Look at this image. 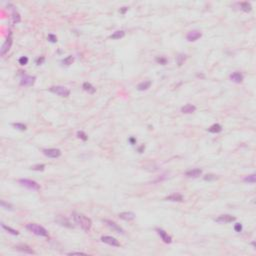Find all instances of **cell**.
Wrapping results in <instances>:
<instances>
[{
    "instance_id": "cell-3",
    "label": "cell",
    "mask_w": 256,
    "mask_h": 256,
    "mask_svg": "<svg viewBox=\"0 0 256 256\" xmlns=\"http://www.w3.org/2000/svg\"><path fill=\"white\" fill-rule=\"evenodd\" d=\"M49 91L54 94H57V95L61 97H68L70 95V90L68 88L64 87V86H60V85L51 86L49 88Z\"/></svg>"
},
{
    "instance_id": "cell-22",
    "label": "cell",
    "mask_w": 256,
    "mask_h": 256,
    "mask_svg": "<svg viewBox=\"0 0 256 256\" xmlns=\"http://www.w3.org/2000/svg\"><path fill=\"white\" fill-rule=\"evenodd\" d=\"M125 36V32L123 30H117L114 33L110 35V38L111 39H121Z\"/></svg>"
},
{
    "instance_id": "cell-35",
    "label": "cell",
    "mask_w": 256,
    "mask_h": 256,
    "mask_svg": "<svg viewBox=\"0 0 256 256\" xmlns=\"http://www.w3.org/2000/svg\"><path fill=\"white\" fill-rule=\"evenodd\" d=\"M48 40L52 43H56L57 42V37H56V35L54 34H49L48 35Z\"/></svg>"
},
{
    "instance_id": "cell-27",
    "label": "cell",
    "mask_w": 256,
    "mask_h": 256,
    "mask_svg": "<svg viewBox=\"0 0 256 256\" xmlns=\"http://www.w3.org/2000/svg\"><path fill=\"white\" fill-rule=\"evenodd\" d=\"M243 181L246 182V183H251V184H254L255 181H256V175L255 174L248 175V176L244 177Z\"/></svg>"
},
{
    "instance_id": "cell-40",
    "label": "cell",
    "mask_w": 256,
    "mask_h": 256,
    "mask_svg": "<svg viewBox=\"0 0 256 256\" xmlns=\"http://www.w3.org/2000/svg\"><path fill=\"white\" fill-rule=\"evenodd\" d=\"M130 141H131L132 144H134V142H135V139H134V138H130Z\"/></svg>"
},
{
    "instance_id": "cell-19",
    "label": "cell",
    "mask_w": 256,
    "mask_h": 256,
    "mask_svg": "<svg viewBox=\"0 0 256 256\" xmlns=\"http://www.w3.org/2000/svg\"><path fill=\"white\" fill-rule=\"evenodd\" d=\"M105 222L107 223V225H108L109 227H111L112 229H114V230L117 231V232H119V233H124V230H123V229L121 228L120 226H118L115 222L111 221V220H105Z\"/></svg>"
},
{
    "instance_id": "cell-29",
    "label": "cell",
    "mask_w": 256,
    "mask_h": 256,
    "mask_svg": "<svg viewBox=\"0 0 256 256\" xmlns=\"http://www.w3.org/2000/svg\"><path fill=\"white\" fill-rule=\"evenodd\" d=\"M44 168H45L44 164H37V165H34L31 167L32 170H35V171H43Z\"/></svg>"
},
{
    "instance_id": "cell-9",
    "label": "cell",
    "mask_w": 256,
    "mask_h": 256,
    "mask_svg": "<svg viewBox=\"0 0 256 256\" xmlns=\"http://www.w3.org/2000/svg\"><path fill=\"white\" fill-rule=\"evenodd\" d=\"M236 218L232 216V215H229V214H224V215H220L219 217H217L215 219L216 222H220V223H231L233 221H235Z\"/></svg>"
},
{
    "instance_id": "cell-30",
    "label": "cell",
    "mask_w": 256,
    "mask_h": 256,
    "mask_svg": "<svg viewBox=\"0 0 256 256\" xmlns=\"http://www.w3.org/2000/svg\"><path fill=\"white\" fill-rule=\"evenodd\" d=\"M185 59H186V56L183 55V54H180V55L177 56L176 60H177V63H178V65H179V66H181V65H182L183 62H184V61H185Z\"/></svg>"
},
{
    "instance_id": "cell-4",
    "label": "cell",
    "mask_w": 256,
    "mask_h": 256,
    "mask_svg": "<svg viewBox=\"0 0 256 256\" xmlns=\"http://www.w3.org/2000/svg\"><path fill=\"white\" fill-rule=\"evenodd\" d=\"M18 182H19V184L21 185V186L26 187L30 190H39L40 189V185L36 181H33V180L22 178V179L18 180Z\"/></svg>"
},
{
    "instance_id": "cell-14",
    "label": "cell",
    "mask_w": 256,
    "mask_h": 256,
    "mask_svg": "<svg viewBox=\"0 0 256 256\" xmlns=\"http://www.w3.org/2000/svg\"><path fill=\"white\" fill-rule=\"evenodd\" d=\"M15 249L18 250V251L20 252H23V253H27V254H34V250L30 248L29 246H27V245H17V246H15Z\"/></svg>"
},
{
    "instance_id": "cell-38",
    "label": "cell",
    "mask_w": 256,
    "mask_h": 256,
    "mask_svg": "<svg viewBox=\"0 0 256 256\" xmlns=\"http://www.w3.org/2000/svg\"><path fill=\"white\" fill-rule=\"evenodd\" d=\"M44 60H45L44 57L38 58V59H37V61H36V64H37V65H40V64H42L43 62H44Z\"/></svg>"
},
{
    "instance_id": "cell-1",
    "label": "cell",
    "mask_w": 256,
    "mask_h": 256,
    "mask_svg": "<svg viewBox=\"0 0 256 256\" xmlns=\"http://www.w3.org/2000/svg\"><path fill=\"white\" fill-rule=\"evenodd\" d=\"M72 217H73L74 222L76 223V224L79 226L83 231L88 232V231L91 229L92 221H91V219L89 217L85 216L84 214L77 213V212H73V213H72Z\"/></svg>"
},
{
    "instance_id": "cell-18",
    "label": "cell",
    "mask_w": 256,
    "mask_h": 256,
    "mask_svg": "<svg viewBox=\"0 0 256 256\" xmlns=\"http://www.w3.org/2000/svg\"><path fill=\"white\" fill-rule=\"evenodd\" d=\"M196 110V107L192 104H186L181 108V112L184 113V114H191Z\"/></svg>"
},
{
    "instance_id": "cell-31",
    "label": "cell",
    "mask_w": 256,
    "mask_h": 256,
    "mask_svg": "<svg viewBox=\"0 0 256 256\" xmlns=\"http://www.w3.org/2000/svg\"><path fill=\"white\" fill-rule=\"evenodd\" d=\"M77 137L78 138H80V139H82L83 141H86V140H87V135H86V133L85 132H83V131H78L77 132Z\"/></svg>"
},
{
    "instance_id": "cell-26",
    "label": "cell",
    "mask_w": 256,
    "mask_h": 256,
    "mask_svg": "<svg viewBox=\"0 0 256 256\" xmlns=\"http://www.w3.org/2000/svg\"><path fill=\"white\" fill-rule=\"evenodd\" d=\"M12 21H13V23H19L21 21L20 14L16 11L15 9H13V12H12Z\"/></svg>"
},
{
    "instance_id": "cell-20",
    "label": "cell",
    "mask_w": 256,
    "mask_h": 256,
    "mask_svg": "<svg viewBox=\"0 0 256 256\" xmlns=\"http://www.w3.org/2000/svg\"><path fill=\"white\" fill-rule=\"evenodd\" d=\"M82 88L86 91V92H88L90 94L95 93V91H96V88L94 87V86L91 84V83H89V82H84V83H83Z\"/></svg>"
},
{
    "instance_id": "cell-16",
    "label": "cell",
    "mask_w": 256,
    "mask_h": 256,
    "mask_svg": "<svg viewBox=\"0 0 256 256\" xmlns=\"http://www.w3.org/2000/svg\"><path fill=\"white\" fill-rule=\"evenodd\" d=\"M167 201H173V202H182L183 201V196L180 193H173L171 195L167 196L165 198Z\"/></svg>"
},
{
    "instance_id": "cell-28",
    "label": "cell",
    "mask_w": 256,
    "mask_h": 256,
    "mask_svg": "<svg viewBox=\"0 0 256 256\" xmlns=\"http://www.w3.org/2000/svg\"><path fill=\"white\" fill-rule=\"evenodd\" d=\"M13 127H15L16 129H18V130H21V131H24L27 129V126H26L25 124H23V123H13L12 124Z\"/></svg>"
},
{
    "instance_id": "cell-13",
    "label": "cell",
    "mask_w": 256,
    "mask_h": 256,
    "mask_svg": "<svg viewBox=\"0 0 256 256\" xmlns=\"http://www.w3.org/2000/svg\"><path fill=\"white\" fill-rule=\"evenodd\" d=\"M119 218L120 219H123L125 221H131V220H134L135 219V214L133 212H130V211H126V212H121L119 213Z\"/></svg>"
},
{
    "instance_id": "cell-39",
    "label": "cell",
    "mask_w": 256,
    "mask_h": 256,
    "mask_svg": "<svg viewBox=\"0 0 256 256\" xmlns=\"http://www.w3.org/2000/svg\"><path fill=\"white\" fill-rule=\"evenodd\" d=\"M75 254H78V255H86V253H84V252H69L68 253V255H75Z\"/></svg>"
},
{
    "instance_id": "cell-15",
    "label": "cell",
    "mask_w": 256,
    "mask_h": 256,
    "mask_svg": "<svg viewBox=\"0 0 256 256\" xmlns=\"http://www.w3.org/2000/svg\"><path fill=\"white\" fill-rule=\"evenodd\" d=\"M229 78H230L231 81L235 82V83H241L242 81H243V75H242V73H240V72H233L232 74H230V76H229Z\"/></svg>"
},
{
    "instance_id": "cell-11",
    "label": "cell",
    "mask_w": 256,
    "mask_h": 256,
    "mask_svg": "<svg viewBox=\"0 0 256 256\" xmlns=\"http://www.w3.org/2000/svg\"><path fill=\"white\" fill-rule=\"evenodd\" d=\"M201 174H202V170L200 168L190 169V170H187L185 172V176L188 177V178H197Z\"/></svg>"
},
{
    "instance_id": "cell-2",
    "label": "cell",
    "mask_w": 256,
    "mask_h": 256,
    "mask_svg": "<svg viewBox=\"0 0 256 256\" xmlns=\"http://www.w3.org/2000/svg\"><path fill=\"white\" fill-rule=\"evenodd\" d=\"M26 228L37 236L48 237V231L43 226H40L36 223H28V224H26Z\"/></svg>"
},
{
    "instance_id": "cell-12",
    "label": "cell",
    "mask_w": 256,
    "mask_h": 256,
    "mask_svg": "<svg viewBox=\"0 0 256 256\" xmlns=\"http://www.w3.org/2000/svg\"><path fill=\"white\" fill-rule=\"evenodd\" d=\"M156 231H157L158 235L161 237V239L163 240V242H165V243H171V242H172L171 236H169L168 233H167L166 231H164L163 229L157 228V229H156Z\"/></svg>"
},
{
    "instance_id": "cell-25",
    "label": "cell",
    "mask_w": 256,
    "mask_h": 256,
    "mask_svg": "<svg viewBox=\"0 0 256 256\" xmlns=\"http://www.w3.org/2000/svg\"><path fill=\"white\" fill-rule=\"evenodd\" d=\"M73 62H74V56H72V55L67 56L66 58H64L62 60V64H63V65H66V66L71 65Z\"/></svg>"
},
{
    "instance_id": "cell-10",
    "label": "cell",
    "mask_w": 256,
    "mask_h": 256,
    "mask_svg": "<svg viewBox=\"0 0 256 256\" xmlns=\"http://www.w3.org/2000/svg\"><path fill=\"white\" fill-rule=\"evenodd\" d=\"M202 36V33L200 31L198 30H192V31H189L186 35V39L188 40V41L190 42H193V41H196V40H198L200 37Z\"/></svg>"
},
{
    "instance_id": "cell-6",
    "label": "cell",
    "mask_w": 256,
    "mask_h": 256,
    "mask_svg": "<svg viewBox=\"0 0 256 256\" xmlns=\"http://www.w3.org/2000/svg\"><path fill=\"white\" fill-rule=\"evenodd\" d=\"M35 80H36V77L35 76L24 74V75H22V77H21L20 85L21 86H32L34 84Z\"/></svg>"
},
{
    "instance_id": "cell-37",
    "label": "cell",
    "mask_w": 256,
    "mask_h": 256,
    "mask_svg": "<svg viewBox=\"0 0 256 256\" xmlns=\"http://www.w3.org/2000/svg\"><path fill=\"white\" fill-rule=\"evenodd\" d=\"M234 229H235L236 232H241L242 231V225L240 223H236L235 226H234Z\"/></svg>"
},
{
    "instance_id": "cell-23",
    "label": "cell",
    "mask_w": 256,
    "mask_h": 256,
    "mask_svg": "<svg viewBox=\"0 0 256 256\" xmlns=\"http://www.w3.org/2000/svg\"><path fill=\"white\" fill-rule=\"evenodd\" d=\"M1 226H2V228H3L4 230H6L8 233L12 234V235H18V234H19V232H18L17 230H15V229L9 227V226H6L4 223H1Z\"/></svg>"
},
{
    "instance_id": "cell-21",
    "label": "cell",
    "mask_w": 256,
    "mask_h": 256,
    "mask_svg": "<svg viewBox=\"0 0 256 256\" xmlns=\"http://www.w3.org/2000/svg\"><path fill=\"white\" fill-rule=\"evenodd\" d=\"M208 131L210 133H219V132L222 131V126L220 124H218V123H215V124L211 125L208 128Z\"/></svg>"
},
{
    "instance_id": "cell-24",
    "label": "cell",
    "mask_w": 256,
    "mask_h": 256,
    "mask_svg": "<svg viewBox=\"0 0 256 256\" xmlns=\"http://www.w3.org/2000/svg\"><path fill=\"white\" fill-rule=\"evenodd\" d=\"M240 6H241V10H243L244 12H250L252 9V6L249 2H241Z\"/></svg>"
},
{
    "instance_id": "cell-36",
    "label": "cell",
    "mask_w": 256,
    "mask_h": 256,
    "mask_svg": "<svg viewBox=\"0 0 256 256\" xmlns=\"http://www.w3.org/2000/svg\"><path fill=\"white\" fill-rule=\"evenodd\" d=\"M1 206L3 207V208H5V209H10V210L12 209V205H11V204L5 203L4 201H1Z\"/></svg>"
},
{
    "instance_id": "cell-8",
    "label": "cell",
    "mask_w": 256,
    "mask_h": 256,
    "mask_svg": "<svg viewBox=\"0 0 256 256\" xmlns=\"http://www.w3.org/2000/svg\"><path fill=\"white\" fill-rule=\"evenodd\" d=\"M11 45H12V36H11V33H9L8 38L6 39V41L4 42V44L2 45V47H1V56H4L6 54L8 51H9Z\"/></svg>"
},
{
    "instance_id": "cell-34",
    "label": "cell",
    "mask_w": 256,
    "mask_h": 256,
    "mask_svg": "<svg viewBox=\"0 0 256 256\" xmlns=\"http://www.w3.org/2000/svg\"><path fill=\"white\" fill-rule=\"evenodd\" d=\"M156 62L162 64V65H165V64L167 63V59L165 57H157L156 58Z\"/></svg>"
},
{
    "instance_id": "cell-17",
    "label": "cell",
    "mask_w": 256,
    "mask_h": 256,
    "mask_svg": "<svg viewBox=\"0 0 256 256\" xmlns=\"http://www.w3.org/2000/svg\"><path fill=\"white\" fill-rule=\"evenodd\" d=\"M151 84H152V82L150 81V80L142 81V82H140L138 85H137V89H138L139 91H145V90H147L148 88H150Z\"/></svg>"
},
{
    "instance_id": "cell-5",
    "label": "cell",
    "mask_w": 256,
    "mask_h": 256,
    "mask_svg": "<svg viewBox=\"0 0 256 256\" xmlns=\"http://www.w3.org/2000/svg\"><path fill=\"white\" fill-rule=\"evenodd\" d=\"M43 154L46 157L49 158H58L61 156V151L57 148H48V149H43Z\"/></svg>"
},
{
    "instance_id": "cell-7",
    "label": "cell",
    "mask_w": 256,
    "mask_h": 256,
    "mask_svg": "<svg viewBox=\"0 0 256 256\" xmlns=\"http://www.w3.org/2000/svg\"><path fill=\"white\" fill-rule=\"evenodd\" d=\"M101 241L103 242V243L111 245V246H115V247H119L120 246L119 241H118L116 238L112 237V236H102L101 237Z\"/></svg>"
},
{
    "instance_id": "cell-32",
    "label": "cell",
    "mask_w": 256,
    "mask_h": 256,
    "mask_svg": "<svg viewBox=\"0 0 256 256\" xmlns=\"http://www.w3.org/2000/svg\"><path fill=\"white\" fill-rule=\"evenodd\" d=\"M216 179H218V177L214 174H207L204 176V180H206V181H211V180H216Z\"/></svg>"
},
{
    "instance_id": "cell-33",
    "label": "cell",
    "mask_w": 256,
    "mask_h": 256,
    "mask_svg": "<svg viewBox=\"0 0 256 256\" xmlns=\"http://www.w3.org/2000/svg\"><path fill=\"white\" fill-rule=\"evenodd\" d=\"M19 64L20 65H26V64L28 63V57H26V56H22V57L19 58Z\"/></svg>"
}]
</instances>
